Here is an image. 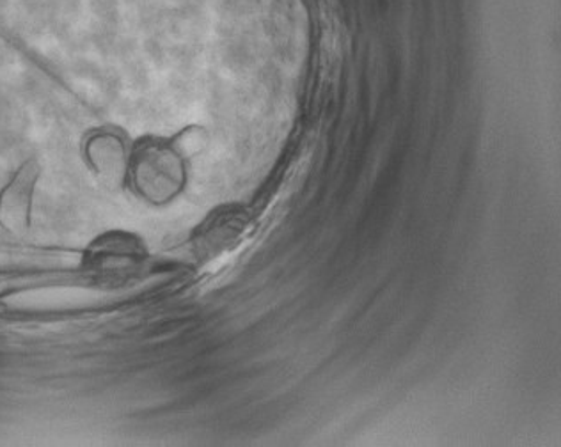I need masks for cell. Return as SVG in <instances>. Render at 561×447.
Wrapping results in <instances>:
<instances>
[{
	"label": "cell",
	"instance_id": "6da1fadb",
	"mask_svg": "<svg viewBox=\"0 0 561 447\" xmlns=\"http://www.w3.org/2000/svg\"><path fill=\"white\" fill-rule=\"evenodd\" d=\"M248 231V215L242 208L226 206L211 211L191 237V248L197 260L214 261L233 251Z\"/></svg>",
	"mask_w": 561,
	"mask_h": 447
},
{
	"label": "cell",
	"instance_id": "7a4b0ae2",
	"mask_svg": "<svg viewBox=\"0 0 561 447\" xmlns=\"http://www.w3.org/2000/svg\"><path fill=\"white\" fill-rule=\"evenodd\" d=\"M36 177L38 168L33 162L25 163L0 194V224L13 233H24L28 229Z\"/></svg>",
	"mask_w": 561,
	"mask_h": 447
}]
</instances>
